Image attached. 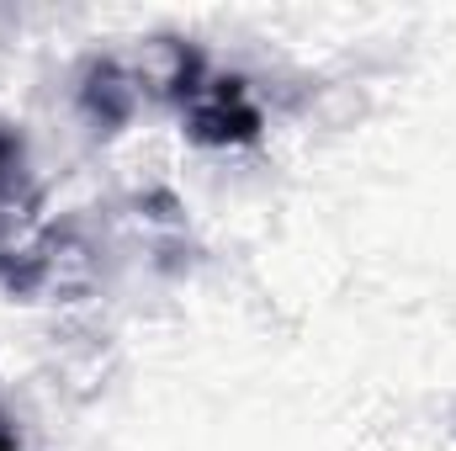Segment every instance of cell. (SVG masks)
<instances>
[{
  "label": "cell",
  "mask_w": 456,
  "mask_h": 451,
  "mask_svg": "<svg viewBox=\"0 0 456 451\" xmlns=\"http://www.w3.org/2000/svg\"><path fill=\"white\" fill-rule=\"evenodd\" d=\"M80 96H86V112L96 117V122H122V117L133 112V91L117 80L112 64H96V75H91V86Z\"/></svg>",
  "instance_id": "cell-3"
},
{
  "label": "cell",
  "mask_w": 456,
  "mask_h": 451,
  "mask_svg": "<svg viewBox=\"0 0 456 451\" xmlns=\"http://www.w3.org/2000/svg\"><path fill=\"white\" fill-rule=\"evenodd\" d=\"M27 202V144L21 133H11L0 122V228L11 224V213Z\"/></svg>",
  "instance_id": "cell-2"
},
{
  "label": "cell",
  "mask_w": 456,
  "mask_h": 451,
  "mask_svg": "<svg viewBox=\"0 0 456 451\" xmlns=\"http://www.w3.org/2000/svg\"><path fill=\"white\" fill-rule=\"evenodd\" d=\"M0 451H27L21 447V425H16L5 409H0Z\"/></svg>",
  "instance_id": "cell-4"
},
{
  "label": "cell",
  "mask_w": 456,
  "mask_h": 451,
  "mask_svg": "<svg viewBox=\"0 0 456 451\" xmlns=\"http://www.w3.org/2000/svg\"><path fill=\"white\" fill-rule=\"evenodd\" d=\"M186 133L213 149L249 144V138H260V107L249 102V91L239 80H197L191 107H186Z\"/></svg>",
  "instance_id": "cell-1"
}]
</instances>
